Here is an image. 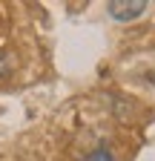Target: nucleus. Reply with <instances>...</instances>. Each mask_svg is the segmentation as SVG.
Here are the masks:
<instances>
[{
	"mask_svg": "<svg viewBox=\"0 0 155 161\" xmlns=\"http://www.w3.org/2000/svg\"><path fill=\"white\" fill-rule=\"evenodd\" d=\"M147 0H109L106 3V12L115 17V20H135L147 12Z\"/></svg>",
	"mask_w": 155,
	"mask_h": 161,
	"instance_id": "1",
	"label": "nucleus"
},
{
	"mask_svg": "<svg viewBox=\"0 0 155 161\" xmlns=\"http://www.w3.org/2000/svg\"><path fill=\"white\" fill-rule=\"evenodd\" d=\"M89 161H115V158H112L106 150H95V153L89 155Z\"/></svg>",
	"mask_w": 155,
	"mask_h": 161,
	"instance_id": "2",
	"label": "nucleus"
},
{
	"mask_svg": "<svg viewBox=\"0 0 155 161\" xmlns=\"http://www.w3.org/2000/svg\"><path fill=\"white\" fill-rule=\"evenodd\" d=\"M9 72V58H6V52H0V75H6Z\"/></svg>",
	"mask_w": 155,
	"mask_h": 161,
	"instance_id": "3",
	"label": "nucleus"
}]
</instances>
